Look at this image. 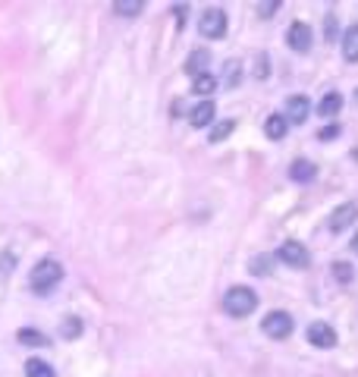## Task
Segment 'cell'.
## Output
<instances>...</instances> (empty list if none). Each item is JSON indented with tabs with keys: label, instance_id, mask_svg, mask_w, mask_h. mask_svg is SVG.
I'll use <instances>...</instances> for the list:
<instances>
[{
	"label": "cell",
	"instance_id": "44dd1931",
	"mask_svg": "<svg viewBox=\"0 0 358 377\" xmlns=\"http://www.w3.org/2000/svg\"><path fill=\"white\" fill-rule=\"evenodd\" d=\"M217 89V79L211 73H204V76H198V79H195V85H192V91L195 95H211V91Z\"/></svg>",
	"mask_w": 358,
	"mask_h": 377
},
{
	"label": "cell",
	"instance_id": "9a60e30c",
	"mask_svg": "<svg viewBox=\"0 0 358 377\" xmlns=\"http://www.w3.org/2000/svg\"><path fill=\"white\" fill-rule=\"evenodd\" d=\"M343 57L349 63H358V25H349L343 35Z\"/></svg>",
	"mask_w": 358,
	"mask_h": 377
},
{
	"label": "cell",
	"instance_id": "7402d4cb",
	"mask_svg": "<svg viewBox=\"0 0 358 377\" xmlns=\"http://www.w3.org/2000/svg\"><path fill=\"white\" fill-rule=\"evenodd\" d=\"M248 271H252L254 277H267L270 274V258L267 255H254L252 264H248Z\"/></svg>",
	"mask_w": 358,
	"mask_h": 377
},
{
	"label": "cell",
	"instance_id": "ba28073f",
	"mask_svg": "<svg viewBox=\"0 0 358 377\" xmlns=\"http://www.w3.org/2000/svg\"><path fill=\"white\" fill-rule=\"evenodd\" d=\"M308 343L318 349H333L336 346V330L330 324H324V321H314V324H308Z\"/></svg>",
	"mask_w": 358,
	"mask_h": 377
},
{
	"label": "cell",
	"instance_id": "7c38bea8",
	"mask_svg": "<svg viewBox=\"0 0 358 377\" xmlns=\"http://www.w3.org/2000/svg\"><path fill=\"white\" fill-rule=\"evenodd\" d=\"M208 63H211V54L204 51V47H198V51L189 54V60H186V73L198 79V76L208 73Z\"/></svg>",
	"mask_w": 358,
	"mask_h": 377
},
{
	"label": "cell",
	"instance_id": "cb8c5ba5",
	"mask_svg": "<svg viewBox=\"0 0 358 377\" xmlns=\"http://www.w3.org/2000/svg\"><path fill=\"white\" fill-rule=\"evenodd\" d=\"M333 277L339 283H352V277H355V274H352V267L346 264V261H336V264H333Z\"/></svg>",
	"mask_w": 358,
	"mask_h": 377
},
{
	"label": "cell",
	"instance_id": "484cf974",
	"mask_svg": "<svg viewBox=\"0 0 358 377\" xmlns=\"http://www.w3.org/2000/svg\"><path fill=\"white\" fill-rule=\"evenodd\" d=\"M336 135H339V126H336V123H330V126H324L321 133H318V139H321V141H333Z\"/></svg>",
	"mask_w": 358,
	"mask_h": 377
},
{
	"label": "cell",
	"instance_id": "4316f807",
	"mask_svg": "<svg viewBox=\"0 0 358 377\" xmlns=\"http://www.w3.org/2000/svg\"><path fill=\"white\" fill-rule=\"evenodd\" d=\"M270 67H267V57H258V67H254V79H267Z\"/></svg>",
	"mask_w": 358,
	"mask_h": 377
},
{
	"label": "cell",
	"instance_id": "8992f818",
	"mask_svg": "<svg viewBox=\"0 0 358 377\" xmlns=\"http://www.w3.org/2000/svg\"><path fill=\"white\" fill-rule=\"evenodd\" d=\"M311 29H308L305 23H292L289 29H286V45L292 47L296 54H308L311 51Z\"/></svg>",
	"mask_w": 358,
	"mask_h": 377
},
{
	"label": "cell",
	"instance_id": "6da1fadb",
	"mask_svg": "<svg viewBox=\"0 0 358 377\" xmlns=\"http://www.w3.org/2000/svg\"><path fill=\"white\" fill-rule=\"evenodd\" d=\"M60 280H63V264H60L57 258L38 261V264L32 267V277H29V283H32L35 293H51Z\"/></svg>",
	"mask_w": 358,
	"mask_h": 377
},
{
	"label": "cell",
	"instance_id": "ffe728a7",
	"mask_svg": "<svg viewBox=\"0 0 358 377\" xmlns=\"http://www.w3.org/2000/svg\"><path fill=\"white\" fill-rule=\"evenodd\" d=\"M232 129H236V119H220V123H214V129H211V141H224V139H230Z\"/></svg>",
	"mask_w": 358,
	"mask_h": 377
},
{
	"label": "cell",
	"instance_id": "603a6c76",
	"mask_svg": "<svg viewBox=\"0 0 358 377\" xmlns=\"http://www.w3.org/2000/svg\"><path fill=\"white\" fill-rule=\"evenodd\" d=\"M239 79H242V69H239L236 60H226V73H224V82L230 85V89H236Z\"/></svg>",
	"mask_w": 358,
	"mask_h": 377
},
{
	"label": "cell",
	"instance_id": "8fae6325",
	"mask_svg": "<svg viewBox=\"0 0 358 377\" xmlns=\"http://www.w3.org/2000/svg\"><path fill=\"white\" fill-rule=\"evenodd\" d=\"M314 176H318V167H314L311 161H305V157H298V161L289 163V179L292 183H311Z\"/></svg>",
	"mask_w": 358,
	"mask_h": 377
},
{
	"label": "cell",
	"instance_id": "277c9868",
	"mask_svg": "<svg viewBox=\"0 0 358 377\" xmlns=\"http://www.w3.org/2000/svg\"><path fill=\"white\" fill-rule=\"evenodd\" d=\"M292 327H296V321H292L289 311H270L267 318H264L261 330L267 333L270 340H286V336L292 333Z\"/></svg>",
	"mask_w": 358,
	"mask_h": 377
},
{
	"label": "cell",
	"instance_id": "f1b7e54d",
	"mask_svg": "<svg viewBox=\"0 0 358 377\" xmlns=\"http://www.w3.org/2000/svg\"><path fill=\"white\" fill-rule=\"evenodd\" d=\"M352 251L358 255V233H355V239H352Z\"/></svg>",
	"mask_w": 358,
	"mask_h": 377
},
{
	"label": "cell",
	"instance_id": "2e32d148",
	"mask_svg": "<svg viewBox=\"0 0 358 377\" xmlns=\"http://www.w3.org/2000/svg\"><path fill=\"white\" fill-rule=\"evenodd\" d=\"M79 333H82V318L79 315H67L63 324H60V336L63 340H79Z\"/></svg>",
	"mask_w": 358,
	"mask_h": 377
},
{
	"label": "cell",
	"instance_id": "4fadbf2b",
	"mask_svg": "<svg viewBox=\"0 0 358 377\" xmlns=\"http://www.w3.org/2000/svg\"><path fill=\"white\" fill-rule=\"evenodd\" d=\"M286 129H289V123H286L283 113H270V117L264 119V135H267L270 141H280L286 135Z\"/></svg>",
	"mask_w": 358,
	"mask_h": 377
},
{
	"label": "cell",
	"instance_id": "f546056e",
	"mask_svg": "<svg viewBox=\"0 0 358 377\" xmlns=\"http://www.w3.org/2000/svg\"><path fill=\"white\" fill-rule=\"evenodd\" d=\"M352 157H355V161H358V148H355V151H352Z\"/></svg>",
	"mask_w": 358,
	"mask_h": 377
},
{
	"label": "cell",
	"instance_id": "3957f363",
	"mask_svg": "<svg viewBox=\"0 0 358 377\" xmlns=\"http://www.w3.org/2000/svg\"><path fill=\"white\" fill-rule=\"evenodd\" d=\"M276 258L283 261V264L296 267V271H305V267L311 264V255H308V249L302 242H296V239H286V242L276 249Z\"/></svg>",
	"mask_w": 358,
	"mask_h": 377
},
{
	"label": "cell",
	"instance_id": "e0dca14e",
	"mask_svg": "<svg viewBox=\"0 0 358 377\" xmlns=\"http://www.w3.org/2000/svg\"><path fill=\"white\" fill-rule=\"evenodd\" d=\"M16 340L23 343V346H47V336L35 327H23V330L16 333Z\"/></svg>",
	"mask_w": 358,
	"mask_h": 377
},
{
	"label": "cell",
	"instance_id": "ac0fdd59",
	"mask_svg": "<svg viewBox=\"0 0 358 377\" xmlns=\"http://www.w3.org/2000/svg\"><path fill=\"white\" fill-rule=\"evenodd\" d=\"M25 377H53V368L45 358H29L25 362Z\"/></svg>",
	"mask_w": 358,
	"mask_h": 377
},
{
	"label": "cell",
	"instance_id": "9c48e42d",
	"mask_svg": "<svg viewBox=\"0 0 358 377\" xmlns=\"http://www.w3.org/2000/svg\"><path fill=\"white\" fill-rule=\"evenodd\" d=\"M308 113H311V101H308L305 95H292L289 101H286V123H305Z\"/></svg>",
	"mask_w": 358,
	"mask_h": 377
},
{
	"label": "cell",
	"instance_id": "d6986e66",
	"mask_svg": "<svg viewBox=\"0 0 358 377\" xmlns=\"http://www.w3.org/2000/svg\"><path fill=\"white\" fill-rule=\"evenodd\" d=\"M145 10L142 0H113V13L119 16H139Z\"/></svg>",
	"mask_w": 358,
	"mask_h": 377
},
{
	"label": "cell",
	"instance_id": "52a82bcc",
	"mask_svg": "<svg viewBox=\"0 0 358 377\" xmlns=\"http://www.w3.org/2000/svg\"><path fill=\"white\" fill-rule=\"evenodd\" d=\"M355 220H358V205L355 201H346V205H339L333 214H330L327 227L333 229V233H343V229H349Z\"/></svg>",
	"mask_w": 358,
	"mask_h": 377
},
{
	"label": "cell",
	"instance_id": "5b68a950",
	"mask_svg": "<svg viewBox=\"0 0 358 377\" xmlns=\"http://www.w3.org/2000/svg\"><path fill=\"white\" fill-rule=\"evenodd\" d=\"M198 32H202V38H214V41L224 38L226 35V13L217 7L204 10L202 19H198Z\"/></svg>",
	"mask_w": 358,
	"mask_h": 377
},
{
	"label": "cell",
	"instance_id": "4dcf8cb0",
	"mask_svg": "<svg viewBox=\"0 0 358 377\" xmlns=\"http://www.w3.org/2000/svg\"><path fill=\"white\" fill-rule=\"evenodd\" d=\"M355 104H358V89H355Z\"/></svg>",
	"mask_w": 358,
	"mask_h": 377
},
{
	"label": "cell",
	"instance_id": "d4e9b609",
	"mask_svg": "<svg viewBox=\"0 0 358 377\" xmlns=\"http://www.w3.org/2000/svg\"><path fill=\"white\" fill-rule=\"evenodd\" d=\"M280 10V0H267V3H258V16L261 19H270V16Z\"/></svg>",
	"mask_w": 358,
	"mask_h": 377
},
{
	"label": "cell",
	"instance_id": "5bb4252c",
	"mask_svg": "<svg viewBox=\"0 0 358 377\" xmlns=\"http://www.w3.org/2000/svg\"><path fill=\"white\" fill-rule=\"evenodd\" d=\"M339 111H343V95H339V91H327V95L321 98V104H318V113H321V117H336Z\"/></svg>",
	"mask_w": 358,
	"mask_h": 377
},
{
	"label": "cell",
	"instance_id": "83f0119b",
	"mask_svg": "<svg viewBox=\"0 0 358 377\" xmlns=\"http://www.w3.org/2000/svg\"><path fill=\"white\" fill-rule=\"evenodd\" d=\"M333 38H336V16L330 13L327 16V41H333Z\"/></svg>",
	"mask_w": 358,
	"mask_h": 377
},
{
	"label": "cell",
	"instance_id": "7a4b0ae2",
	"mask_svg": "<svg viewBox=\"0 0 358 377\" xmlns=\"http://www.w3.org/2000/svg\"><path fill=\"white\" fill-rule=\"evenodd\" d=\"M258 308V296H254V289L248 286H230L224 296V311L232 315V318H246L252 311Z\"/></svg>",
	"mask_w": 358,
	"mask_h": 377
},
{
	"label": "cell",
	"instance_id": "30bf717a",
	"mask_svg": "<svg viewBox=\"0 0 358 377\" xmlns=\"http://www.w3.org/2000/svg\"><path fill=\"white\" fill-rule=\"evenodd\" d=\"M214 113H217L214 101H202V104H195V107H192V113H189V126H192V129H204V126H211V123H214Z\"/></svg>",
	"mask_w": 358,
	"mask_h": 377
}]
</instances>
